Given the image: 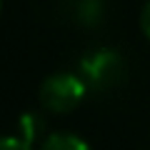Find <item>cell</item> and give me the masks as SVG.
<instances>
[{
  "label": "cell",
  "instance_id": "obj_6",
  "mask_svg": "<svg viewBox=\"0 0 150 150\" xmlns=\"http://www.w3.org/2000/svg\"><path fill=\"white\" fill-rule=\"evenodd\" d=\"M0 150H33V148H30V143H25L23 138L3 135V138H0Z\"/></svg>",
  "mask_w": 150,
  "mask_h": 150
},
{
  "label": "cell",
  "instance_id": "obj_1",
  "mask_svg": "<svg viewBox=\"0 0 150 150\" xmlns=\"http://www.w3.org/2000/svg\"><path fill=\"white\" fill-rule=\"evenodd\" d=\"M125 63L118 50L112 48H95L88 50L80 58V78L93 90H112L123 80Z\"/></svg>",
  "mask_w": 150,
  "mask_h": 150
},
{
  "label": "cell",
  "instance_id": "obj_2",
  "mask_svg": "<svg viewBox=\"0 0 150 150\" xmlns=\"http://www.w3.org/2000/svg\"><path fill=\"white\" fill-rule=\"evenodd\" d=\"M88 85L75 73H53L40 85V103L50 112H70L80 105Z\"/></svg>",
  "mask_w": 150,
  "mask_h": 150
},
{
  "label": "cell",
  "instance_id": "obj_3",
  "mask_svg": "<svg viewBox=\"0 0 150 150\" xmlns=\"http://www.w3.org/2000/svg\"><path fill=\"white\" fill-rule=\"evenodd\" d=\"M68 13L80 25H98L103 18V0H70Z\"/></svg>",
  "mask_w": 150,
  "mask_h": 150
},
{
  "label": "cell",
  "instance_id": "obj_5",
  "mask_svg": "<svg viewBox=\"0 0 150 150\" xmlns=\"http://www.w3.org/2000/svg\"><path fill=\"white\" fill-rule=\"evenodd\" d=\"M40 130H43V123H40L38 115H23L20 118V135L18 138H23L25 143H33Z\"/></svg>",
  "mask_w": 150,
  "mask_h": 150
},
{
  "label": "cell",
  "instance_id": "obj_7",
  "mask_svg": "<svg viewBox=\"0 0 150 150\" xmlns=\"http://www.w3.org/2000/svg\"><path fill=\"white\" fill-rule=\"evenodd\" d=\"M140 28H143V33L150 38V0L143 5V10H140Z\"/></svg>",
  "mask_w": 150,
  "mask_h": 150
},
{
  "label": "cell",
  "instance_id": "obj_4",
  "mask_svg": "<svg viewBox=\"0 0 150 150\" xmlns=\"http://www.w3.org/2000/svg\"><path fill=\"white\" fill-rule=\"evenodd\" d=\"M40 150H90L88 143L75 133H50L43 140Z\"/></svg>",
  "mask_w": 150,
  "mask_h": 150
}]
</instances>
